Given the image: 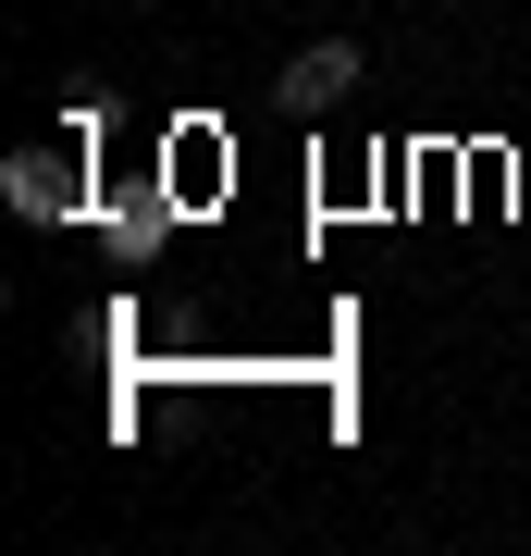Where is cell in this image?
Here are the masks:
<instances>
[{"label": "cell", "mask_w": 531, "mask_h": 556, "mask_svg": "<svg viewBox=\"0 0 531 556\" xmlns=\"http://www.w3.org/2000/svg\"><path fill=\"white\" fill-rule=\"evenodd\" d=\"M0 199H13V223H87L99 211V174H87V137L62 149V137H38V149H13L0 161Z\"/></svg>", "instance_id": "obj_1"}, {"label": "cell", "mask_w": 531, "mask_h": 556, "mask_svg": "<svg viewBox=\"0 0 531 556\" xmlns=\"http://www.w3.org/2000/svg\"><path fill=\"white\" fill-rule=\"evenodd\" d=\"M358 75H371V50H358V38H309V50L273 75V112H285V124H321V112L358 100Z\"/></svg>", "instance_id": "obj_2"}, {"label": "cell", "mask_w": 531, "mask_h": 556, "mask_svg": "<svg viewBox=\"0 0 531 556\" xmlns=\"http://www.w3.org/2000/svg\"><path fill=\"white\" fill-rule=\"evenodd\" d=\"M87 223H99V248H112L124 273H149V260L174 248V186H99Z\"/></svg>", "instance_id": "obj_3"}, {"label": "cell", "mask_w": 531, "mask_h": 556, "mask_svg": "<svg viewBox=\"0 0 531 556\" xmlns=\"http://www.w3.org/2000/svg\"><path fill=\"white\" fill-rule=\"evenodd\" d=\"M445 13H457V0H445Z\"/></svg>", "instance_id": "obj_4"}]
</instances>
